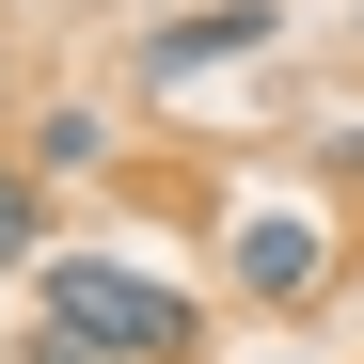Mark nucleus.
Listing matches in <instances>:
<instances>
[{
    "label": "nucleus",
    "mask_w": 364,
    "mask_h": 364,
    "mask_svg": "<svg viewBox=\"0 0 364 364\" xmlns=\"http://www.w3.org/2000/svg\"><path fill=\"white\" fill-rule=\"evenodd\" d=\"M32 317L80 333V348H111V364H191L206 348V301L159 285V269H127V254H48L32 269Z\"/></svg>",
    "instance_id": "1"
},
{
    "label": "nucleus",
    "mask_w": 364,
    "mask_h": 364,
    "mask_svg": "<svg viewBox=\"0 0 364 364\" xmlns=\"http://www.w3.org/2000/svg\"><path fill=\"white\" fill-rule=\"evenodd\" d=\"M222 285H237V301H269V317L333 301V222H317V206H254V222L222 237Z\"/></svg>",
    "instance_id": "2"
},
{
    "label": "nucleus",
    "mask_w": 364,
    "mask_h": 364,
    "mask_svg": "<svg viewBox=\"0 0 364 364\" xmlns=\"http://www.w3.org/2000/svg\"><path fill=\"white\" fill-rule=\"evenodd\" d=\"M269 32H285V0H206V16L127 32V64H143V95H191V80H222V64H254Z\"/></svg>",
    "instance_id": "3"
},
{
    "label": "nucleus",
    "mask_w": 364,
    "mask_h": 364,
    "mask_svg": "<svg viewBox=\"0 0 364 364\" xmlns=\"http://www.w3.org/2000/svg\"><path fill=\"white\" fill-rule=\"evenodd\" d=\"M32 269H48V174L0 143V285H32Z\"/></svg>",
    "instance_id": "4"
},
{
    "label": "nucleus",
    "mask_w": 364,
    "mask_h": 364,
    "mask_svg": "<svg viewBox=\"0 0 364 364\" xmlns=\"http://www.w3.org/2000/svg\"><path fill=\"white\" fill-rule=\"evenodd\" d=\"M16 159L48 174V191H64V174H95V159H111V127H95V111H80V95H48V111H32V143H16Z\"/></svg>",
    "instance_id": "5"
},
{
    "label": "nucleus",
    "mask_w": 364,
    "mask_h": 364,
    "mask_svg": "<svg viewBox=\"0 0 364 364\" xmlns=\"http://www.w3.org/2000/svg\"><path fill=\"white\" fill-rule=\"evenodd\" d=\"M16 364H111V348H80V333H48V317H32V333H16Z\"/></svg>",
    "instance_id": "6"
}]
</instances>
